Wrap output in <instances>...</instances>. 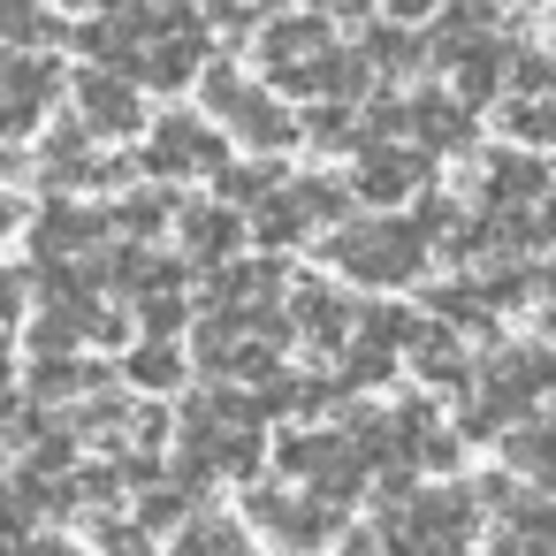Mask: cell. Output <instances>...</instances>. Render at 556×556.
<instances>
[{"mask_svg": "<svg viewBox=\"0 0 556 556\" xmlns=\"http://www.w3.org/2000/svg\"><path fill=\"white\" fill-rule=\"evenodd\" d=\"M518 9H533V0H518Z\"/></svg>", "mask_w": 556, "mask_h": 556, "instance_id": "cell-36", "label": "cell"}, {"mask_svg": "<svg viewBox=\"0 0 556 556\" xmlns=\"http://www.w3.org/2000/svg\"><path fill=\"white\" fill-rule=\"evenodd\" d=\"M427 305H434L442 320H457L465 336H480V343L495 336V313H488V298H480L472 282H434V290H427Z\"/></svg>", "mask_w": 556, "mask_h": 556, "instance_id": "cell-17", "label": "cell"}, {"mask_svg": "<svg viewBox=\"0 0 556 556\" xmlns=\"http://www.w3.org/2000/svg\"><path fill=\"white\" fill-rule=\"evenodd\" d=\"M214 176H222V199H229V206H244V199H267V191L282 184V168H275V161H244V168H229V161H222Z\"/></svg>", "mask_w": 556, "mask_h": 556, "instance_id": "cell-25", "label": "cell"}, {"mask_svg": "<svg viewBox=\"0 0 556 556\" xmlns=\"http://www.w3.org/2000/svg\"><path fill=\"white\" fill-rule=\"evenodd\" d=\"M548 161H533V153H495L488 161V176H480V191H488V206H533V199H548Z\"/></svg>", "mask_w": 556, "mask_h": 556, "instance_id": "cell-11", "label": "cell"}, {"mask_svg": "<svg viewBox=\"0 0 556 556\" xmlns=\"http://www.w3.org/2000/svg\"><path fill=\"white\" fill-rule=\"evenodd\" d=\"M138 161H146V176L176 184V176H214V168L229 161V146H222V130L199 123V115H161Z\"/></svg>", "mask_w": 556, "mask_h": 556, "instance_id": "cell-2", "label": "cell"}, {"mask_svg": "<svg viewBox=\"0 0 556 556\" xmlns=\"http://www.w3.org/2000/svg\"><path fill=\"white\" fill-rule=\"evenodd\" d=\"M434 9H442V0H389V16H396V24H412V16H434Z\"/></svg>", "mask_w": 556, "mask_h": 556, "instance_id": "cell-32", "label": "cell"}, {"mask_svg": "<svg viewBox=\"0 0 556 556\" xmlns=\"http://www.w3.org/2000/svg\"><path fill=\"white\" fill-rule=\"evenodd\" d=\"M176 229H184V244L214 267V260H237V244H244V206H229V199H214V206H176Z\"/></svg>", "mask_w": 556, "mask_h": 556, "instance_id": "cell-10", "label": "cell"}, {"mask_svg": "<svg viewBox=\"0 0 556 556\" xmlns=\"http://www.w3.org/2000/svg\"><path fill=\"white\" fill-rule=\"evenodd\" d=\"M503 130H510L518 146H556V108H541V92H526V100L503 115Z\"/></svg>", "mask_w": 556, "mask_h": 556, "instance_id": "cell-26", "label": "cell"}, {"mask_svg": "<svg viewBox=\"0 0 556 556\" xmlns=\"http://www.w3.org/2000/svg\"><path fill=\"white\" fill-rule=\"evenodd\" d=\"M0 39H47V16L31 0H0Z\"/></svg>", "mask_w": 556, "mask_h": 556, "instance_id": "cell-29", "label": "cell"}, {"mask_svg": "<svg viewBox=\"0 0 556 556\" xmlns=\"http://www.w3.org/2000/svg\"><path fill=\"white\" fill-rule=\"evenodd\" d=\"M412 229L434 244V237H450V229H457V206H450L442 191H427V199H419V214H412Z\"/></svg>", "mask_w": 556, "mask_h": 556, "instance_id": "cell-30", "label": "cell"}, {"mask_svg": "<svg viewBox=\"0 0 556 556\" xmlns=\"http://www.w3.org/2000/svg\"><path fill=\"white\" fill-rule=\"evenodd\" d=\"M404 138L427 146V153H465V146H472V108H465L457 92L427 85V92L404 100Z\"/></svg>", "mask_w": 556, "mask_h": 556, "instance_id": "cell-6", "label": "cell"}, {"mask_svg": "<svg viewBox=\"0 0 556 556\" xmlns=\"http://www.w3.org/2000/svg\"><path fill=\"white\" fill-rule=\"evenodd\" d=\"M176 556H252V541H244V526H229V518H191V526L176 533Z\"/></svg>", "mask_w": 556, "mask_h": 556, "instance_id": "cell-19", "label": "cell"}, {"mask_svg": "<svg viewBox=\"0 0 556 556\" xmlns=\"http://www.w3.org/2000/svg\"><path fill=\"white\" fill-rule=\"evenodd\" d=\"M328 260H336L351 282L396 290V282H412V275L427 267V237H419L412 222H389V214H366V222L343 214V229L328 237Z\"/></svg>", "mask_w": 556, "mask_h": 556, "instance_id": "cell-1", "label": "cell"}, {"mask_svg": "<svg viewBox=\"0 0 556 556\" xmlns=\"http://www.w3.org/2000/svg\"><path fill=\"white\" fill-rule=\"evenodd\" d=\"M206 31H229V39H244L252 31V0H199V9H191Z\"/></svg>", "mask_w": 556, "mask_h": 556, "instance_id": "cell-28", "label": "cell"}, {"mask_svg": "<svg viewBox=\"0 0 556 556\" xmlns=\"http://www.w3.org/2000/svg\"><path fill=\"white\" fill-rule=\"evenodd\" d=\"M100 237V214H85V206H54L47 222H39V252H77V244H92Z\"/></svg>", "mask_w": 556, "mask_h": 556, "instance_id": "cell-23", "label": "cell"}, {"mask_svg": "<svg viewBox=\"0 0 556 556\" xmlns=\"http://www.w3.org/2000/svg\"><path fill=\"white\" fill-rule=\"evenodd\" d=\"M184 510H191V488H153V495L138 503V526L161 533V526H184Z\"/></svg>", "mask_w": 556, "mask_h": 556, "instance_id": "cell-27", "label": "cell"}, {"mask_svg": "<svg viewBox=\"0 0 556 556\" xmlns=\"http://www.w3.org/2000/svg\"><path fill=\"white\" fill-rule=\"evenodd\" d=\"M366 54H313V62H298V70H282V92H298V100H366Z\"/></svg>", "mask_w": 556, "mask_h": 556, "instance_id": "cell-8", "label": "cell"}, {"mask_svg": "<svg viewBox=\"0 0 556 556\" xmlns=\"http://www.w3.org/2000/svg\"><path fill=\"white\" fill-rule=\"evenodd\" d=\"M115 222H123L130 237H161V229L176 222V199H168V191H130V199L115 206Z\"/></svg>", "mask_w": 556, "mask_h": 556, "instance_id": "cell-24", "label": "cell"}, {"mask_svg": "<svg viewBox=\"0 0 556 556\" xmlns=\"http://www.w3.org/2000/svg\"><path fill=\"white\" fill-rule=\"evenodd\" d=\"M351 328H358V305L343 290H328V282H298L290 290V336H305L313 351H343Z\"/></svg>", "mask_w": 556, "mask_h": 556, "instance_id": "cell-7", "label": "cell"}, {"mask_svg": "<svg viewBox=\"0 0 556 556\" xmlns=\"http://www.w3.org/2000/svg\"><path fill=\"white\" fill-rule=\"evenodd\" d=\"M16 313V275H0V320Z\"/></svg>", "mask_w": 556, "mask_h": 556, "instance_id": "cell-33", "label": "cell"}, {"mask_svg": "<svg viewBox=\"0 0 556 556\" xmlns=\"http://www.w3.org/2000/svg\"><path fill=\"white\" fill-rule=\"evenodd\" d=\"M412 328H419V313H404V305H366V313H358V328H351V343L404 351V343H412Z\"/></svg>", "mask_w": 556, "mask_h": 556, "instance_id": "cell-20", "label": "cell"}, {"mask_svg": "<svg viewBox=\"0 0 556 556\" xmlns=\"http://www.w3.org/2000/svg\"><path fill=\"white\" fill-rule=\"evenodd\" d=\"M290 199H298V214H305L313 229L351 214V184H336V176H305V184H290Z\"/></svg>", "mask_w": 556, "mask_h": 556, "instance_id": "cell-22", "label": "cell"}, {"mask_svg": "<svg viewBox=\"0 0 556 556\" xmlns=\"http://www.w3.org/2000/svg\"><path fill=\"white\" fill-rule=\"evenodd\" d=\"M328 47V16H282V24H267L260 31V62L282 77V70H298V62H313Z\"/></svg>", "mask_w": 556, "mask_h": 556, "instance_id": "cell-13", "label": "cell"}, {"mask_svg": "<svg viewBox=\"0 0 556 556\" xmlns=\"http://www.w3.org/2000/svg\"><path fill=\"white\" fill-rule=\"evenodd\" d=\"M404 351H412L419 381H434V389H465V381H472V358H465V343H457L450 328H434V320H419Z\"/></svg>", "mask_w": 556, "mask_h": 556, "instance_id": "cell-12", "label": "cell"}, {"mask_svg": "<svg viewBox=\"0 0 556 556\" xmlns=\"http://www.w3.org/2000/svg\"><path fill=\"white\" fill-rule=\"evenodd\" d=\"M244 510H252V526L260 533H275L282 548H320L336 526H343V503H328V495H290V488H252L244 495Z\"/></svg>", "mask_w": 556, "mask_h": 556, "instance_id": "cell-3", "label": "cell"}, {"mask_svg": "<svg viewBox=\"0 0 556 556\" xmlns=\"http://www.w3.org/2000/svg\"><path fill=\"white\" fill-rule=\"evenodd\" d=\"M488 31H495L488 0H442V9H434V54H457V47L488 39Z\"/></svg>", "mask_w": 556, "mask_h": 556, "instance_id": "cell-15", "label": "cell"}, {"mask_svg": "<svg viewBox=\"0 0 556 556\" xmlns=\"http://www.w3.org/2000/svg\"><path fill=\"white\" fill-rule=\"evenodd\" d=\"M77 108H85V130H92V138H130V130H146V100H138V85H130L123 70H85V77H77Z\"/></svg>", "mask_w": 556, "mask_h": 556, "instance_id": "cell-5", "label": "cell"}, {"mask_svg": "<svg viewBox=\"0 0 556 556\" xmlns=\"http://www.w3.org/2000/svg\"><path fill=\"white\" fill-rule=\"evenodd\" d=\"M495 556H556V533H526V526H503V533H495Z\"/></svg>", "mask_w": 556, "mask_h": 556, "instance_id": "cell-31", "label": "cell"}, {"mask_svg": "<svg viewBox=\"0 0 556 556\" xmlns=\"http://www.w3.org/2000/svg\"><path fill=\"white\" fill-rule=\"evenodd\" d=\"M222 123H229L252 153H282V146H298V115H290V108H275L260 85H244V92H237V108H229Z\"/></svg>", "mask_w": 556, "mask_h": 556, "instance_id": "cell-9", "label": "cell"}, {"mask_svg": "<svg viewBox=\"0 0 556 556\" xmlns=\"http://www.w3.org/2000/svg\"><path fill=\"white\" fill-rule=\"evenodd\" d=\"M24 556H77L70 541H39V548H24Z\"/></svg>", "mask_w": 556, "mask_h": 556, "instance_id": "cell-35", "label": "cell"}, {"mask_svg": "<svg viewBox=\"0 0 556 556\" xmlns=\"http://www.w3.org/2000/svg\"><path fill=\"white\" fill-rule=\"evenodd\" d=\"M298 146H351V153H358V115H351V100H313V108L298 115Z\"/></svg>", "mask_w": 556, "mask_h": 556, "instance_id": "cell-16", "label": "cell"}, {"mask_svg": "<svg viewBox=\"0 0 556 556\" xmlns=\"http://www.w3.org/2000/svg\"><path fill=\"white\" fill-rule=\"evenodd\" d=\"M358 54H366V70H381V77H419V62H427V39H412V24H374L366 39H358Z\"/></svg>", "mask_w": 556, "mask_h": 556, "instance_id": "cell-14", "label": "cell"}, {"mask_svg": "<svg viewBox=\"0 0 556 556\" xmlns=\"http://www.w3.org/2000/svg\"><path fill=\"white\" fill-rule=\"evenodd\" d=\"M16 222H24V206H16V199H0V237H9Z\"/></svg>", "mask_w": 556, "mask_h": 556, "instance_id": "cell-34", "label": "cell"}, {"mask_svg": "<svg viewBox=\"0 0 556 556\" xmlns=\"http://www.w3.org/2000/svg\"><path fill=\"white\" fill-rule=\"evenodd\" d=\"M419 184H427V146H381V138L358 146L351 199H366V206H396V199H412Z\"/></svg>", "mask_w": 556, "mask_h": 556, "instance_id": "cell-4", "label": "cell"}, {"mask_svg": "<svg viewBox=\"0 0 556 556\" xmlns=\"http://www.w3.org/2000/svg\"><path fill=\"white\" fill-rule=\"evenodd\" d=\"M130 381H138V389H176V381H184V351H176L168 336H146V343L130 351Z\"/></svg>", "mask_w": 556, "mask_h": 556, "instance_id": "cell-21", "label": "cell"}, {"mask_svg": "<svg viewBox=\"0 0 556 556\" xmlns=\"http://www.w3.org/2000/svg\"><path fill=\"white\" fill-rule=\"evenodd\" d=\"M305 229H313V222L298 214V199H290V184H275V191H267V206L252 214V237H260V244H275V252H282V244H298Z\"/></svg>", "mask_w": 556, "mask_h": 556, "instance_id": "cell-18", "label": "cell"}]
</instances>
